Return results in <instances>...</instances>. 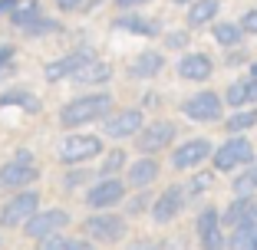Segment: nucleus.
<instances>
[{
	"label": "nucleus",
	"instance_id": "obj_1",
	"mask_svg": "<svg viewBox=\"0 0 257 250\" xmlns=\"http://www.w3.org/2000/svg\"><path fill=\"white\" fill-rule=\"evenodd\" d=\"M109 112H112V96H109V92L76 96L60 109V125L63 129H83V125H92V122H99Z\"/></svg>",
	"mask_w": 257,
	"mask_h": 250
},
{
	"label": "nucleus",
	"instance_id": "obj_2",
	"mask_svg": "<svg viewBox=\"0 0 257 250\" xmlns=\"http://www.w3.org/2000/svg\"><path fill=\"white\" fill-rule=\"evenodd\" d=\"M128 234V224L125 217L119 214H106V211H96L83 220V237L89 243H119L122 237Z\"/></svg>",
	"mask_w": 257,
	"mask_h": 250
},
{
	"label": "nucleus",
	"instance_id": "obj_3",
	"mask_svg": "<svg viewBox=\"0 0 257 250\" xmlns=\"http://www.w3.org/2000/svg\"><path fill=\"white\" fill-rule=\"evenodd\" d=\"M211 161H214V168H218V171L241 168V165H247V161H254V145H250V138L231 132V138H227L224 145L211 148Z\"/></svg>",
	"mask_w": 257,
	"mask_h": 250
},
{
	"label": "nucleus",
	"instance_id": "obj_4",
	"mask_svg": "<svg viewBox=\"0 0 257 250\" xmlns=\"http://www.w3.org/2000/svg\"><path fill=\"white\" fill-rule=\"evenodd\" d=\"M224 112V99L214 89H198L182 102V115L188 122H218Z\"/></svg>",
	"mask_w": 257,
	"mask_h": 250
},
{
	"label": "nucleus",
	"instance_id": "obj_5",
	"mask_svg": "<svg viewBox=\"0 0 257 250\" xmlns=\"http://www.w3.org/2000/svg\"><path fill=\"white\" fill-rule=\"evenodd\" d=\"M37 207H40V194H37V191H33V188H17V194L0 207V227H7V230L20 227Z\"/></svg>",
	"mask_w": 257,
	"mask_h": 250
},
{
	"label": "nucleus",
	"instance_id": "obj_6",
	"mask_svg": "<svg viewBox=\"0 0 257 250\" xmlns=\"http://www.w3.org/2000/svg\"><path fill=\"white\" fill-rule=\"evenodd\" d=\"M122 197H125V184H122L115 174H102V178L83 194V201L92 211H109V207L122 204Z\"/></svg>",
	"mask_w": 257,
	"mask_h": 250
},
{
	"label": "nucleus",
	"instance_id": "obj_7",
	"mask_svg": "<svg viewBox=\"0 0 257 250\" xmlns=\"http://www.w3.org/2000/svg\"><path fill=\"white\" fill-rule=\"evenodd\" d=\"M69 224V214L63 207H46V211H33L30 217L23 220V234L30 237V240H40L46 234H56V230H66Z\"/></svg>",
	"mask_w": 257,
	"mask_h": 250
},
{
	"label": "nucleus",
	"instance_id": "obj_8",
	"mask_svg": "<svg viewBox=\"0 0 257 250\" xmlns=\"http://www.w3.org/2000/svg\"><path fill=\"white\" fill-rule=\"evenodd\" d=\"M102 155V138L99 135H66L60 142V161L63 165H79V161H89Z\"/></svg>",
	"mask_w": 257,
	"mask_h": 250
},
{
	"label": "nucleus",
	"instance_id": "obj_9",
	"mask_svg": "<svg viewBox=\"0 0 257 250\" xmlns=\"http://www.w3.org/2000/svg\"><path fill=\"white\" fill-rule=\"evenodd\" d=\"M185 204H188L185 188L182 184H172V188H165L152 201V220H155V224H172V220H178V214L185 211Z\"/></svg>",
	"mask_w": 257,
	"mask_h": 250
},
{
	"label": "nucleus",
	"instance_id": "obj_10",
	"mask_svg": "<svg viewBox=\"0 0 257 250\" xmlns=\"http://www.w3.org/2000/svg\"><path fill=\"white\" fill-rule=\"evenodd\" d=\"M211 148H214L211 138H188L172 152V168L175 171H191V168L204 165L211 158Z\"/></svg>",
	"mask_w": 257,
	"mask_h": 250
},
{
	"label": "nucleus",
	"instance_id": "obj_11",
	"mask_svg": "<svg viewBox=\"0 0 257 250\" xmlns=\"http://www.w3.org/2000/svg\"><path fill=\"white\" fill-rule=\"evenodd\" d=\"M136 138H139V152L142 155H155V152H162V148H168V145L175 142V125L172 122H152V125H145L142 122V129L136 132Z\"/></svg>",
	"mask_w": 257,
	"mask_h": 250
},
{
	"label": "nucleus",
	"instance_id": "obj_12",
	"mask_svg": "<svg viewBox=\"0 0 257 250\" xmlns=\"http://www.w3.org/2000/svg\"><path fill=\"white\" fill-rule=\"evenodd\" d=\"M195 234H198V240H201V247H208V250L227 247L224 227H221V214L214 211V207H204V211L198 214V220H195Z\"/></svg>",
	"mask_w": 257,
	"mask_h": 250
},
{
	"label": "nucleus",
	"instance_id": "obj_13",
	"mask_svg": "<svg viewBox=\"0 0 257 250\" xmlns=\"http://www.w3.org/2000/svg\"><path fill=\"white\" fill-rule=\"evenodd\" d=\"M40 178V171H37V165H33V158H10L7 165L0 168V188H30L33 181Z\"/></svg>",
	"mask_w": 257,
	"mask_h": 250
},
{
	"label": "nucleus",
	"instance_id": "obj_14",
	"mask_svg": "<svg viewBox=\"0 0 257 250\" xmlns=\"http://www.w3.org/2000/svg\"><path fill=\"white\" fill-rule=\"evenodd\" d=\"M142 109H125V112H109L102 115V132L109 138H132L139 129H142Z\"/></svg>",
	"mask_w": 257,
	"mask_h": 250
},
{
	"label": "nucleus",
	"instance_id": "obj_15",
	"mask_svg": "<svg viewBox=\"0 0 257 250\" xmlns=\"http://www.w3.org/2000/svg\"><path fill=\"white\" fill-rule=\"evenodd\" d=\"M92 50H73V53H66V56H60V60H53V63H46L43 66V76L50 79V83H60V79H69L76 73V69L83 66L86 60H92Z\"/></svg>",
	"mask_w": 257,
	"mask_h": 250
},
{
	"label": "nucleus",
	"instance_id": "obj_16",
	"mask_svg": "<svg viewBox=\"0 0 257 250\" xmlns=\"http://www.w3.org/2000/svg\"><path fill=\"white\" fill-rule=\"evenodd\" d=\"M211 69H214V63L208 53H185L178 60V76L188 79V83H204L211 76Z\"/></svg>",
	"mask_w": 257,
	"mask_h": 250
},
{
	"label": "nucleus",
	"instance_id": "obj_17",
	"mask_svg": "<svg viewBox=\"0 0 257 250\" xmlns=\"http://www.w3.org/2000/svg\"><path fill=\"white\" fill-rule=\"evenodd\" d=\"M69 79H73L76 86H99V83H109V79H112V66H109L106 60L92 56V60H86Z\"/></svg>",
	"mask_w": 257,
	"mask_h": 250
},
{
	"label": "nucleus",
	"instance_id": "obj_18",
	"mask_svg": "<svg viewBox=\"0 0 257 250\" xmlns=\"http://www.w3.org/2000/svg\"><path fill=\"white\" fill-rule=\"evenodd\" d=\"M257 211V201L254 197H244V194H234L231 197V204L224 207V211H218L221 214V227H237V224H241L244 217H250V214Z\"/></svg>",
	"mask_w": 257,
	"mask_h": 250
},
{
	"label": "nucleus",
	"instance_id": "obj_19",
	"mask_svg": "<svg viewBox=\"0 0 257 250\" xmlns=\"http://www.w3.org/2000/svg\"><path fill=\"white\" fill-rule=\"evenodd\" d=\"M227 247H234V250H257V211L250 214V217H244L237 227H231Z\"/></svg>",
	"mask_w": 257,
	"mask_h": 250
},
{
	"label": "nucleus",
	"instance_id": "obj_20",
	"mask_svg": "<svg viewBox=\"0 0 257 250\" xmlns=\"http://www.w3.org/2000/svg\"><path fill=\"white\" fill-rule=\"evenodd\" d=\"M155 178H159V161L155 158H139L125 168V181L132 188H149Z\"/></svg>",
	"mask_w": 257,
	"mask_h": 250
},
{
	"label": "nucleus",
	"instance_id": "obj_21",
	"mask_svg": "<svg viewBox=\"0 0 257 250\" xmlns=\"http://www.w3.org/2000/svg\"><path fill=\"white\" fill-rule=\"evenodd\" d=\"M162 69H165V56L155 53V50H145V53L136 56V63L128 66V73L136 79H152V76H159Z\"/></svg>",
	"mask_w": 257,
	"mask_h": 250
},
{
	"label": "nucleus",
	"instance_id": "obj_22",
	"mask_svg": "<svg viewBox=\"0 0 257 250\" xmlns=\"http://www.w3.org/2000/svg\"><path fill=\"white\" fill-rule=\"evenodd\" d=\"M211 37L218 40L224 50H237L241 40H244V30H241V23H234V20H221V23H214Z\"/></svg>",
	"mask_w": 257,
	"mask_h": 250
},
{
	"label": "nucleus",
	"instance_id": "obj_23",
	"mask_svg": "<svg viewBox=\"0 0 257 250\" xmlns=\"http://www.w3.org/2000/svg\"><path fill=\"white\" fill-rule=\"evenodd\" d=\"M231 191H234V194H244V197L257 194V165H254V161H247V165L237 168L234 181H231Z\"/></svg>",
	"mask_w": 257,
	"mask_h": 250
},
{
	"label": "nucleus",
	"instance_id": "obj_24",
	"mask_svg": "<svg viewBox=\"0 0 257 250\" xmlns=\"http://www.w3.org/2000/svg\"><path fill=\"white\" fill-rule=\"evenodd\" d=\"M115 27H119V30L136 33V37H155V33L162 30V27H159V20H142V17H136V14L119 17V20H115Z\"/></svg>",
	"mask_w": 257,
	"mask_h": 250
},
{
	"label": "nucleus",
	"instance_id": "obj_25",
	"mask_svg": "<svg viewBox=\"0 0 257 250\" xmlns=\"http://www.w3.org/2000/svg\"><path fill=\"white\" fill-rule=\"evenodd\" d=\"M221 10V0H191V10H188V23L191 27H204L211 23Z\"/></svg>",
	"mask_w": 257,
	"mask_h": 250
},
{
	"label": "nucleus",
	"instance_id": "obj_26",
	"mask_svg": "<svg viewBox=\"0 0 257 250\" xmlns=\"http://www.w3.org/2000/svg\"><path fill=\"white\" fill-rule=\"evenodd\" d=\"M40 243L43 250H89V240H69V237H60V230L40 237Z\"/></svg>",
	"mask_w": 257,
	"mask_h": 250
},
{
	"label": "nucleus",
	"instance_id": "obj_27",
	"mask_svg": "<svg viewBox=\"0 0 257 250\" xmlns=\"http://www.w3.org/2000/svg\"><path fill=\"white\" fill-rule=\"evenodd\" d=\"M250 125H257V109H244V112H234L224 122L227 132H247Z\"/></svg>",
	"mask_w": 257,
	"mask_h": 250
},
{
	"label": "nucleus",
	"instance_id": "obj_28",
	"mask_svg": "<svg viewBox=\"0 0 257 250\" xmlns=\"http://www.w3.org/2000/svg\"><path fill=\"white\" fill-rule=\"evenodd\" d=\"M20 30H23V37H46V33H60V23L46 20V17L40 14L33 23H27V27H20Z\"/></svg>",
	"mask_w": 257,
	"mask_h": 250
},
{
	"label": "nucleus",
	"instance_id": "obj_29",
	"mask_svg": "<svg viewBox=\"0 0 257 250\" xmlns=\"http://www.w3.org/2000/svg\"><path fill=\"white\" fill-rule=\"evenodd\" d=\"M40 14H43V10H40V4H23V7H14L10 20H14V27H27V23H33Z\"/></svg>",
	"mask_w": 257,
	"mask_h": 250
},
{
	"label": "nucleus",
	"instance_id": "obj_30",
	"mask_svg": "<svg viewBox=\"0 0 257 250\" xmlns=\"http://www.w3.org/2000/svg\"><path fill=\"white\" fill-rule=\"evenodd\" d=\"M224 102L231 109H237V106H247V86H244V79L241 83H231L227 86V92H224Z\"/></svg>",
	"mask_w": 257,
	"mask_h": 250
},
{
	"label": "nucleus",
	"instance_id": "obj_31",
	"mask_svg": "<svg viewBox=\"0 0 257 250\" xmlns=\"http://www.w3.org/2000/svg\"><path fill=\"white\" fill-rule=\"evenodd\" d=\"M208 188H211V174H208V171H198L195 178L185 184V194H188V197H198V194H204Z\"/></svg>",
	"mask_w": 257,
	"mask_h": 250
},
{
	"label": "nucleus",
	"instance_id": "obj_32",
	"mask_svg": "<svg viewBox=\"0 0 257 250\" xmlns=\"http://www.w3.org/2000/svg\"><path fill=\"white\" fill-rule=\"evenodd\" d=\"M125 168V152H109L106 161L99 165V174H119Z\"/></svg>",
	"mask_w": 257,
	"mask_h": 250
},
{
	"label": "nucleus",
	"instance_id": "obj_33",
	"mask_svg": "<svg viewBox=\"0 0 257 250\" xmlns=\"http://www.w3.org/2000/svg\"><path fill=\"white\" fill-rule=\"evenodd\" d=\"M14 102H20V106H27V109H37V99H33L27 89H20V92H4V96H0V106H14Z\"/></svg>",
	"mask_w": 257,
	"mask_h": 250
},
{
	"label": "nucleus",
	"instance_id": "obj_34",
	"mask_svg": "<svg viewBox=\"0 0 257 250\" xmlns=\"http://www.w3.org/2000/svg\"><path fill=\"white\" fill-rule=\"evenodd\" d=\"M241 30H244V33H250V37H257V7H254V10H247V14L241 17Z\"/></svg>",
	"mask_w": 257,
	"mask_h": 250
},
{
	"label": "nucleus",
	"instance_id": "obj_35",
	"mask_svg": "<svg viewBox=\"0 0 257 250\" xmlns=\"http://www.w3.org/2000/svg\"><path fill=\"white\" fill-rule=\"evenodd\" d=\"M165 43L172 46V50H182V46H188V33H185V30H175V33H168V37H165Z\"/></svg>",
	"mask_w": 257,
	"mask_h": 250
},
{
	"label": "nucleus",
	"instance_id": "obj_36",
	"mask_svg": "<svg viewBox=\"0 0 257 250\" xmlns=\"http://www.w3.org/2000/svg\"><path fill=\"white\" fill-rule=\"evenodd\" d=\"M56 7H60L63 14H73V10L83 7V0H56Z\"/></svg>",
	"mask_w": 257,
	"mask_h": 250
},
{
	"label": "nucleus",
	"instance_id": "obj_37",
	"mask_svg": "<svg viewBox=\"0 0 257 250\" xmlns=\"http://www.w3.org/2000/svg\"><path fill=\"white\" fill-rule=\"evenodd\" d=\"M244 86H247V102H257V76L244 79Z\"/></svg>",
	"mask_w": 257,
	"mask_h": 250
},
{
	"label": "nucleus",
	"instance_id": "obj_38",
	"mask_svg": "<svg viewBox=\"0 0 257 250\" xmlns=\"http://www.w3.org/2000/svg\"><path fill=\"white\" fill-rule=\"evenodd\" d=\"M142 4H149V0H115L119 10H136V7H142Z\"/></svg>",
	"mask_w": 257,
	"mask_h": 250
},
{
	"label": "nucleus",
	"instance_id": "obj_39",
	"mask_svg": "<svg viewBox=\"0 0 257 250\" xmlns=\"http://www.w3.org/2000/svg\"><path fill=\"white\" fill-rule=\"evenodd\" d=\"M14 60V46H0V66H7Z\"/></svg>",
	"mask_w": 257,
	"mask_h": 250
},
{
	"label": "nucleus",
	"instance_id": "obj_40",
	"mask_svg": "<svg viewBox=\"0 0 257 250\" xmlns=\"http://www.w3.org/2000/svg\"><path fill=\"white\" fill-rule=\"evenodd\" d=\"M145 204H149V197H136V201L128 204V214H139V211H142Z\"/></svg>",
	"mask_w": 257,
	"mask_h": 250
},
{
	"label": "nucleus",
	"instance_id": "obj_41",
	"mask_svg": "<svg viewBox=\"0 0 257 250\" xmlns=\"http://www.w3.org/2000/svg\"><path fill=\"white\" fill-rule=\"evenodd\" d=\"M83 178H86L83 171H69V174H66V188H73V184H79Z\"/></svg>",
	"mask_w": 257,
	"mask_h": 250
},
{
	"label": "nucleus",
	"instance_id": "obj_42",
	"mask_svg": "<svg viewBox=\"0 0 257 250\" xmlns=\"http://www.w3.org/2000/svg\"><path fill=\"white\" fill-rule=\"evenodd\" d=\"M17 7V0H0V14H4V10H14Z\"/></svg>",
	"mask_w": 257,
	"mask_h": 250
},
{
	"label": "nucleus",
	"instance_id": "obj_43",
	"mask_svg": "<svg viewBox=\"0 0 257 250\" xmlns=\"http://www.w3.org/2000/svg\"><path fill=\"white\" fill-rule=\"evenodd\" d=\"M250 76H257V63H254V66H250Z\"/></svg>",
	"mask_w": 257,
	"mask_h": 250
},
{
	"label": "nucleus",
	"instance_id": "obj_44",
	"mask_svg": "<svg viewBox=\"0 0 257 250\" xmlns=\"http://www.w3.org/2000/svg\"><path fill=\"white\" fill-rule=\"evenodd\" d=\"M175 4H191V0H175Z\"/></svg>",
	"mask_w": 257,
	"mask_h": 250
}]
</instances>
